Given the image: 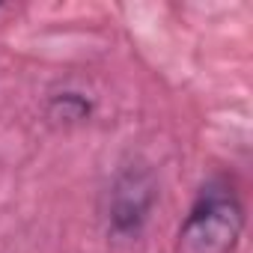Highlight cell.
Wrapping results in <instances>:
<instances>
[{
    "label": "cell",
    "mask_w": 253,
    "mask_h": 253,
    "mask_svg": "<svg viewBox=\"0 0 253 253\" xmlns=\"http://www.w3.org/2000/svg\"><path fill=\"white\" fill-rule=\"evenodd\" d=\"M51 116L60 122H81L89 116V101L81 92H63L51 101Z\"/></svg>",
    "instance_id": "obj_3"
},
{
    "label": "cell",
    "mask_w": 253,
    "mask_h": 253,
    "mask_svg": "<svg viewBox=\"0 0 253 253\" xmlns=\"http://www.w3.org/2000/svg\"><path fill=\"white\" fill-rule=\"evenodd\" d=\"M155 197L158 185L149 167H125L110 188V209H107L110 232L122 238L137 235L155 206Z\"/></svg>",
    "instance_id": "obj_2"
},
{
    "label": "cell",
    "mask_w": 253,
    "mask_h": 253,
    "mask_svg": "<svg viewBox=\"0 0 253 253\" xmlns=\"http://www.w3.org/2000/svg\"><path fill=\"white\" fill-rule=\"evenodd\" d=\"M244 209L229 182H209L179 226V253H235Z\"/></svg>",
    "instance_id": "obj_1"
}]
</instances>
